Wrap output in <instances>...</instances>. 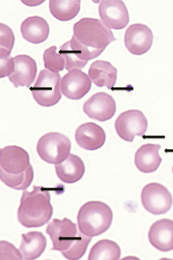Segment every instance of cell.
<instances>
[{
	"instance_id": "1",
	"label": "cell",
	"mask_w": 173,
	"mask_h": 260,
	"mask_svg": "<svg viewBox=\"0 0 173 260\" xmlns=\"http://www.w3.org/2000/svg\"><path fill=\"white\" fill-rule=\"evenodd\" d=\"M71 40L89 61L98 57L112 42L116 41L110 29L98 19L85 18L76 23Z\"/></svg>"
},
{
	"instance_id": "2",
	"label": "cell",
	"mask_w": 173,
	"mask_h": 260,
	"mask_svg": "<svg viewBox=\"0 0 173 260\" xmlns=\"http://www.w3.org/2000/svg\"><path fill=\"white\" fill-rule=\"evenodd\" d=\"M0 178L8 186L18 190H26L30 186L34 171L26 151L16 146L0 150Z\"/></svg>"
},
{
	"instance_id": "3",
	"label": "cell",
	"mask_w": 173,
	"mask_h": 260,
	"mask_svg": "<svg viewBox=\"0 0 173 260\" xmlns=\"http://www.w3.org/2000/svg\"><path fill=\"white\" fill-rule=\"evenodd\" d=\"M46 233L50 235L53 247L68 259H79L86 253L92 237L85 235L78 229L76 223L64 218H54L48 224Z\"/></svg>"
},
{
	"instance_id": "4",
	"label": "cell",
	"mask_w": 173,
	"mask_h": 260,
	"mask_svg": "<svg viewBox=\"0 0 173 260\" xmlns=\"http://www.w3.org/2000/svg\"><path fill=\"white\" fill-rule=\"evenodd\" d=\"M30 192L25 190L18 211L21 224L27 228H39L51 219L53 208L51 204L50 189L33 185Z\"/></svg>"
},
{
	"instance_id": "5",
	"label": "cell",
	"mask_w": 173,
	"mask_h": 260,
	"mask_svg": "<svg viewBox=\"0 0 173 260\" xmlns=\"http://www.w3.org/2000/svg\"><path fill=\"white\" fill-rule=\"evenodd\" d=\"M113 218L112 210L108 205L100 201L88 202L79 211V229L87 236H98L110 228Z\"/></svg>"
},
{
	"instance_id": "6",
	"label": "cell",
	"mask_w": 173,
	"mask_h": 260,
	"mask_svg": "<svg viewBox=\"0 0 173 260\" xmlns=\"http://www.w3.org/2000/svg\"><path fill=\"white\" fill-rule=\"evenodd\" d=\"M72 143L65 136L50 133L43 136L37 145L38 153L42 160L49 164L58 165L70 154Z\"/></svg>"
},
{
	"instance_id": "7",
	"label": "cell",
	"mask_w": 173,
	"mask_h": 260,
	"mask_svg": "<svg viewBox=\"0 0 173 260\" xmlns=\"http://www.w3.org/2000/svg\"><path fill=\"white\" fill-rule=\"evenodd\" d=\"M61 76L44 69L41 71L36 83L30 89L36 101L43 107L57 104L62 98L60 91Z\"/></svg>"
},
{
	"instance_id": "8",
	"label": "cell",
	"mask_w": 173,
	"mask_h": 260,
	"mask_svg": "<svg viewBox=\"0 0 173 260\" xmlns=\"http://www.w3.org/2000/svg\"><path fill=\"white\" fill-rule=\"evenodd\" d=\"M119 137L132 143L136 136L143 137L147 132L148 121L144 113L139 110H129L122 113L115 123Z\"/></svg>"
},
{
	"instance_id": "9",
	"label": "cell",
	"mask_w": 173,
	"mask_h": 260,
	"mask_svg": "<svg viewBox=\"0 0 173 260\" xmlns=\"http://www.w3.org/2000/svg\"><path fill=\"white\" fill-rule=\"evenodd\" d=\"M141 201L145 209L155 215L167 213L172 204L169 191L165 186L157 183H149L144 187Z\"/></svg>"
},
{
	"instance_id": "10",
	"label": "cell",
	"mask_w": 173,
	"mask_h": 260,
	"mask_svg": "<svg viewBox=\"0 0 173 260\" xmlns=\"http://www.w3.org/2000/svg\"><path fill=\"white\" fill-rule=\"evenodd\" d=\"M98 11L101 21L109 29L121 30L129 23L127 9L121 0H103Z\"/></svg>"
},
{
	"instance_id": "11",
	"label": "cell",
	"mask_w": 173,
	"mask_h": 260,
	"mask_svg": "<svg viewBox=\"0 0 173 260\" xmlns=\"http://www.w3.org/2000/svg\"><path fill=\"white\" fill-rule=\"evenodd\" d=\"M83 110L90 118L104 122L114 116L116 104L112 95L100 92L91 96L84 103Z\"/></svg>"
},
{
	"instance_id": "12",
	"label": "cell",
	"mask_w": 173,
	"mask_h": 260,
	"mask_svg": "<svg viewBox=\"0 0 173 260\" xmlns=\"http://www.w3.org/2000/svg\"><path fill=\"white\" fill-rule=\"evenodd\" d=\"M153 41L152 32L145 25L132 24L126 30L125 45L128 51L133 55H141L147 53L150 49Z\"/></svg>"
},
{
	"instance_id": "13",
	"label": "cell",
	"mask_w": 173,
	"mask_h": 260,
	"mask_svg": "<svg viewBox=\"0 0 173 260\" xmlns=\"http://www.w3.org/2000/svg\"><path fill=\"white\" fill-rule=\"evenodd\" d=\"M92 82L88 76L79 69L69 71L62 78L61 90L68 99L79 100L90 91Z\"/></svg>"
},
{
	"instance_id": "14",
	"label": "cell",
	"mask_w": 173,
	"mask_h": 260,
	"mask_svg": "<svg viewBox=\"0 0 173 260\" xmlns=\"http://www.w3.org/2000/svg\"><path fill=\"white\" fill-rule=\"evenodd\" d=\"M13 72L9 76L15 87L26 86L29 88L34 82L38 72L36 61L27 55H19L14 58Z\"/></svg>"
},
{
	"instance_id": "15",
	"label": "cell",
	"mask_w": 173,
	"mask_h": 260,
	"mask_svg": "<svg viewBox=\"0 0 173 260\" xmlns=\"http://www.w3.org/2000/svg\"><path fill=\"white\" fill-rule=\"evenodd\" d=\"M75 139L78 145L88 151H95L105 143L106 135L103 129L94 122L81 124L76 130Z\"/></svg>"
},
{
	"instance_id": "16",
	"label": "cell",
	"mask_w": 173,
	"mask_h": 260,
	"mask_svg": "<svg viewBox=\"0 0 173 260\" xmlns=\"http://www.w3.org/2000/svg\"><path fill=\"white\" fill-rule=\"evenodd\" d=\"M150 243L157 249L167 252L173 249V220L162 219L155 221L148 233Z\"/></svg>"
},
{
	"instance_id": "17",
	"label": "cell",
	"mask_w": 173,
	"mask_h": 260,
	"mask_svg": "<svg viewBox=\"0 0 173 260\" xmlns=\"http://www.w3.org/2000/svg\"><path fill=\"white\" fill-rule=\"evenodd\" d=\"M159 145L147 144L141 146L134 156L137 169L144 173L155 172L159 167L162 159L159 155Z\"/></svg>"
},
{
	"instance_id": "18",
	"label": "cell",
	"mask_w": 173,
	"mask_h": 260,
	"mask_svg": "<svg viewBox=\"0 0 173 260\" xmlns=\"http://www.w3.org/2000/svg\"><path fill=\"white\" fill-rule=\"evenodd\" d=\"M21 31L23 38L29 43L39 44L45 42L50 34V26L43 18L33 16L22 23Z\"/></svg>"
},
{
	"instance_id": "19",
	"label": "cell",
	"mask_w": 173,
	"mask_h": 260,
	"mask_svg": "<svg viewBox=\"0 0 173 260\" xmlns=\"http://www.w3.org/2000/svg\"><path fill=\"white\" fill-rule=\"evenodd\" d=\"M55 169L59 179L67 184L77 182L82 178L85 172L83 160L73 154H70L62 162L56 165Z\"/></svg>"
},
{
	"instance_id": "20",
	"label": "cell",
	"mask_w": 173,
	"mask_h": 260,
	"mask_svg": "<svg viewBox=\"0 0 173 260\" xmlns=\"http://www.w3.org/2000/svg\"><path fill=\"white\" fill-rule=\"evenodd\" d=\"M89 76L97 86H106L111 89L116 83L117 70L109 62L97 60L91 65Z\"/></svg>"
},
{
	"instance_id": "21",
	"label": "cell",
	"mask_w": 173,
	"mask_h": 260,
	"mask_svg": "<svg viewBox=\"0 0 173 260\" xmlns=\"http://www.w3.org/2000/svg\"><path fill=\"white\" fill-rule=\"evenodd\" d=\"M20 251L24 259L31 260L39 257L45 250L47 240L41 232L32 231L22 235Z\"/></svg>"
},
{
	"instance_id": "22",
	"label": "cell",
	"mask_w": 173,
	"mask_h": 260,
	"mask_svg": "<svg viewBox=\"0 0 173 260\" xmlns=\"http://www.w3.org/2000/svg\"><path fill=\"white\" fill-rule=\"evenodd\" d=\"M81 1H58L51 0L49 2L51 13L57 20L68 21L75 18L80 11Z\"/></svg>"
},
{
	"instance_id": "23",
	"label": "cell",
	"mask_w": 173,
	"mask_h": 260,
	"mask_svg": "<svg viewBox=\"0 0 173 260\" xmlns=\"http://www.w3.org/2000/svg\"><path fill=\"white\" fill-rule=\"evenodd\" d=\"M121 256V248L116 242L108 239L101 240L91 248L89 260H117Z\"/></svg>"
},
{
	"instance_id": "24",
	"label": "cell",
	"mask_w": 173,
	"mask_h": 260,
	"mask_svg": "<svg viewBox=\"0 0 173 260\" xmlns=\"http://www.w3.org/2000/svg\"><path fill=\"white\" fill-rule=\"evenodd\" d=\"M59 54L64 58L65 69L70 71L73 69L81 70L87 63V61L82 53L76 48L71 41L60 47Z\"/></svg>"
},
{
	"instance_id": "25",
	"label": "cell",
	"mask_w": 173,
	"mask_h": 260,
	"mask_svg": "<svg viewBox=\"0 0 173 260\" xmlns=\"http://www.w3.org/2000/svg\"><path fill=\"white\" fill-rule=\"evenodd\" d=\"M57 49L56 46H52L46 50L43 56L45 68L53 73L63 71L65 66L64 58L56 52Z\"/></svg>"
},
{
	"instance_id": "26",
	"label": "cell",
	"mask_w": 173,
	"mask_h": 260,
	"mask_svg": "<svg viewBox=\"0 0 173 260\" xmlns=\"http://www.w3.org/2000/svg\"><path fill=\"white\" fill-rule=\"evenodd\" d=\"M11 52L0 49V78L9 76L14 71L15 62Z\"/></svg>"
},
{
	"instance_id": "27",
	"label": "cell",
	"mask_w": 173,
	"mask_h": 260,
	"mask_svg": "<svg viewBox=\"0 0 173 260\" xmlns=\"http://www.w3.org/2000/svg\"><path fill=\"white\" fill-rule=\"evenodd\" d=\"M15 41L13 31L7 25L0 24V49L12 52Z\"/></svg>"
},
{
	"instance_id": "28",
	"label": "cell",
	"mask_w": 173,
	"mask_h": 260,
	"mask_svg": "<svg viewBox=\"0 0 173 260\" xmlns=\"http://www.w3.org/2000/svg\"><path fill=\"white\" fill-rule=\"evenodd\" d=\"M172 173H173V167H172Z\"/></svg>"
}]
</instances>
